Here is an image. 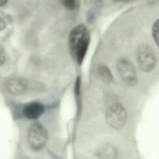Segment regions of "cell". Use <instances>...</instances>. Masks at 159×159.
<instances>
[{"label": "cell", "mask_w": 159, "mask_h": 159, "mask_svg": "<svg viewBox=\"0 0 159 159\" xmlns=\"http://www.w3.org/2000/svg\"><path fill=\"white\" fill-rule=\"evenodd\" d=\"M97 72L100 79L106 83H110L113 80V76L108 67L106 66H100L97 69Z\"/></svg>", "instance_id": "9c48e42d"}, {"label": "cell", "mask_w": 159, "mask_h": 159, "mask_svg": "<svg viewBox=\"0 0 159 159\" xmlns=\"http://www.w3.org/2000/svg\"><path fill=\"white\" fill-rule=\"evenodd\" d=\"M90 42V33L84 25L76 26L70 33L69 37L70 50L79 65L82 63L84 59Z\"/></svg>", "instance_id": "6da1fadb"}, {"label": "cell", "mask_w": 159, "mask_h": 159, "mask_svg": "<svg viewBox=\"0 0 159 159\" xmlns=\"http://www.w3.org/2000/svg\"><path fill=\"white\" fill-rule=\"evenodd\" d=\"M8 0H0V7L5 5L8 2Z\"/></svg>", "instance_id": "5bb4252c"}, {"label": "cell", "mask_w": 159, "mask_h": 159, "mask_svg": "<svg viewBox=\"0 0 159 159\" xmlns=\"http://www.w3.org/2000/svg\"><path fill=\"white\" fill-rule=\"evenodd\" d=\"M152 33L155 42L158 45L159 43V20H157L154 23L152 28Z\"/></svg>", "instance_id": "8fae6325"}, {"label": "cell", "mask_w": 159, "mask_h": 159, "mask_svg": "<svg viewBox=\"0 0 159 159\" xmlns=\"http://www.w3.org/2000/svg\"><path fill=\"white\" fill-rule=\"evenodd\" d=\"M64 7L70 11H73L77 8V0H60Z\"/></svg>", "instance_id": "30bf717a"}, {"label": "cell", "mask_w": 159, "mask_h": 159, "mask_svg": "<svg viewBox=\"0 0 159 159\" xmlns=\"http://www.w3.org/2000/svg\"><path fill=\"white\" fill-rule=\"evenodd\" d=\"M136 57L139 68L143 72L152 71L156 66V56L152 49L147 44H142L137 48Z\"/></svg>", "instance_id": "7a4b0ae2"}, {"label": "cell", "mask_w": 159, "mask_h": 159, "mask_svg": "<svg viewBox=\"0 0 159 159\" xmlns=\"http://www.w3.org/2000/svg\"><path fill=\"white\" fill-rule=\"evenodd\" d=\"M98 155L102 158L114 159L118 155L116 149L111 145H107L101 147L98 152Z\"/></svg>", "instance_id": "ba28073f"}, {"label": "cell", "mask_w": 159, "mask_h": 159, "mask_svg": "<svg viewBox=\"0 0 159 159\" xmlns=\"http://www.w3.org/2000/svg\"><path fill=\"white\" fill-rule=\"evenodd\" d=\"M6 27V24L4 20L0 17V31L3 30Z\"/></svg>", "instance_id": "4fadbf2b"}, {"label": "cell", "mask_w": 159, "mask_h": 159, "mask_svg": "<svg viewBox=\"0 0 159 159\" xmlns=\"http://www.w3.org/2000/svg\"><path fill=\"white\" fill-rule=\"evenodd\" d=\"M106 119L111 127L113 129H120L126 123L127 113L125 109L120 104H113L107 110Z\"/></svg>", "instance_id": "3957f363"}, {"label": "cell", "mask_w": 159, "mask_h": 159, "mask_svg": "<svg viewBox=\"0 0 159 159\" xmlns=\"http://www.w3.org/2000/svg\"><path fill=\"white\" fill-rule=\"evenodd\" d=\"M27 82L23 79L13 78L10 79L6 83V88L9 93L15 95L23 93L27 88Z\"/></svg>", "instance_id": "8992f818"}, {"label": "cell", "mask_w": 159, "mask_h": 159, "mask_svg": "<svg viewBox=\"0 0 159 159\" xmlns=\"http://www.w3.org/2000/svg\"><path fill=\"white\" fill-rule=\"evenodd\" d=\"M115 1H128V0H115Z\"/></svg>", "instance_id": "9a60e30c"}, {"label": "cell", "mask_w": 159, "mask_h": 159, "mask_svg": "<svg viewBox=\"0 0 159 159\" xmlns=\"http://www.w3.org/2000/svg\"><path fill=\"white\" fill-rule=\"evenodd\" d=\"M117 72L123 82L128 86L134 85L137 81L136 72L132 63L126 59L122 58L117 62Z\"/></svg>", "instance_id": "277c9868"}, {"label": "cell", "mask_w": 159, "mask_h": 159, "mask_svg": "<svg viewBox=\"0 0 159 159\" xmlns=\"http://www.w3.org/2000/svg\"><path fill=\"white\" fill-rule=\"evenodd\" d=\"M6 61V55L3 48L0 46V66L3 65Z\"/></svg>", "instance_id": "7c38bea8"}, {"label": "cell", "mask_w": 159, "mask_h": 159, "mask_svg": "<svg viewBox=\"0 0 159 159\" xmlns=\"http://www.w3.org/2000/svg\"><path fill=\"white\" fill-rule=\"evenodd\" d=\"M46 130L41 124L35 123L31 125L29 132V142L32 148L40 150L43 148L47 142Z\"/></svg>", "instance_id": "5b68a950"}, {"label": "cell", "mask_w": 159, "mask_h": 159, "mask_svg": "<svg viewBox=\"0 0 159 159\" xmlns=\"http://www.w3.org/2000/svg\"><path fill=\"white\" fill-rule=\"evenodd\" d=\"M44 107L39 102L28 104L24 108L23 113L25 117L30 120H36L43 113Z\"/></svg>", "instance_id": "52a82bcc"}]
</instances>
